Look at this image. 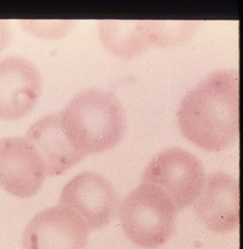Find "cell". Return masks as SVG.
Here are the masks:
<instances>
[{"instance_id":"7","label":"cell","mask_w":243,"mask_h":249,"mask_svg":"<svg viewBox=\"0 0 243 249\" xmlns=\"http://www.w3.org/2000/svg\"><path fill=\"white\" fill-rule=\"evenodd\" d=\"M193 211L206 229L216 233H230L240 225L239 182L224 172L205 178L200 194L193 202Z\"/></svg>"},{"instance_id":"13","label":"cell","mask_w":243,"mask_h":249,"mask_svg":"<svg viewBox=\"0 0 243 249\" xmlns=\"http://www.w3.org/2000/svg\"><path fill=\"white\" fill-rule=\"evenodd\" d=\"M11 38V30L7 22L0 20V51L4 50Z\"/></svg>"},{"instance_id":"10","label":"cell","mask_w":243,"mask_h":249,"mask_svg":"<svg viewBox=\"0 0 243 249\" xmlns=\"http://www.w3.org/2000/svg\"><path fill=\"white\" fill-rule=\"evenodd\" d=\"M26 139L41 158L46 176L61 175L84 159L63 132L60 113L49 114L35 122L28 130Z\"/></svg>"},{"instance_id":"3","label":"cell","mask_w":243,"mask_h":249,"mask_svg":"<svg viewBox=\"0 0 243 249\" xmlns=\"http://www.w3.org/2000/svg\"><path fill=\"white\" fill-rule=\"evenodd\" d=\"M177 210L161 188L142 183L122 201L120 218L130 241L145 249H157L175 233Z\"/></svg>"},{"instance_id":"8","label":"cell","mask_w":243,"mask_h":249,"mask_svg":"<svg viewBox=\"0 0 243 249\" xmlns=\"http://www.w3.org/2000/svg\"><path fill=\"white\" fill-rule=\"evenodd\" d=\"M89 230L64 207L43 210L28 223L24 249H86Z\"/></svg>"},{"instance_id":"2","label":"cell","mask_w":243,"mask_h":249,"mask_svg":"<svg viewBox=\"0 0 243 249\" xmlns=\"http://www.w3.org/2000/svg\"><path fill=\"white\" fill-rule=\"evenodd\" d=\"M63 132L71 145L84 158L114 147L126 130L121 101L106 90H83L60 113Z\"/></svg>"},{"instance_id":"9","label":"cell","mask_w":243,"mask_h":249,"mask_svg":"<svg viewBox=\"0 0 243 249\" xmlns=\"http://www.w3.org/2000/svg\"><path fill=\"white\" fill-rule=\"evenodd\" d=\"M41 76L27 59L9 56L0 61V119L16 121L27 115L38 101Z\"/></svg>"},{"instance_id":"6","label":"cell","mask_w":243,"mask_h":249,"mask_svg":"<svg viewBox=\"0 0 243 249\" xmlns=\"http://www.w3.org/2000/svg\"><path fill=\"white\" fill-rule=\"evenodd\" d=\"M46 177L43 162L26 138L0 140V186L19 198L35 196Z\"/></svg>"},{"instance_id":"1","label":"cell","mask_w":243,"mask_h":249,"mask_svg":"<svg viewBox=\"0 0 243 249\" xmlns=\"http://www.w3.org/2000/svg\"><path fill=\"white\" fill-rule=\"evenodd\" d=\"M239 71L208 75L181 102L177 122L185 139L208 152H219L239 138Z\"/></svg>"},{"instance_id":"11","label":"cell","mask_w":243,"mask_h":249,"mask_svg":"<svg viewBox=\"0 0 243 249\" xmlns=\"http://www.w3.org/2000/svg\"><path fill=\"white\" fill-rule=\"evenodd\" d=\"M99 32L104 46L122 58L134 57L151 46L149 21L102 20Z\"/></svg>"},{"instance_id":"5","label":"cell","mask_w":243,"mask_h":249,"mask_svg":"<svg viewBox=\"0 0 243 249\" xmlns=\"http://www.w3.org/2000/svg\"><path fill=\"white\" fill-rule=\"evenodd\" d=\"M60 205L75 214L90 231L106 227L115 217L119 197L106 178L93 171H83L64 185Z\"/></svg>"},{"instance_id":"4","label":"cell","mask_w":243,"mask_h":249,"mask_svg":"<svg viewBox=\"0 0 243 249\" xmlns=\"http://www.w3.org/2000/svg\"><path fill=\"white\" fill-rule=\"evenodd\" d=\"M205 171L199 160L185 149L171 147L150 161L142 183L155 184L172 199L177 212L191 205L200 194Z\"/></svg>"},{"instance_id":"12","label":"cell","mask_w":243,"mask_h":249,"mask_svg":"<svg viewBox=\"0 0 243 249\" xmlns=\"http://www.w3.org/2000/svg\"><path fill=\"white\" fill-rule=\"evenodd\" d=\"M198 26L193 21H149L151 46H175L185 43Z\"/></svg>"}]
</instances>
